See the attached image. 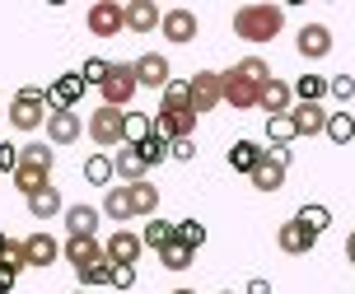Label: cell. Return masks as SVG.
Listing matches in <instances>:
<instances>
[{
    "instance_id": "6da1fadb",
    "label": "cell",
    "mask_w": 355,
    "mask_h": 294,
    "mask_svg": "<svg viewBox=\"0 0 355 294\" xmlns=\"http://www.w3.org/2000/svg\"><path fill=\"white\" fill-rule=\"evenodd\" d=\"M281 28H285V5L252 0V5H239L234 10V33L243 37V42H271Z\"/></svg>"
},
{
    "instance_id": "7a4b0ae2",
    "label": "cell",
    "mask_w": 355,
    "mask_h": 294,
    "mask_svg": "<svg viewBox=\"0 0 355 294\" xmlns=\"http://www.w3.org/2000/svg\"><path fill=\"white\" fill-rule=\"evenodd\" d=\"M47 117H52L47 112V89L28 85L10 98V126L15 131H37V126H47Z\"/></svg>"
},
{
    "instance_id": "3957f363",
    "label": "cell",
    "mask_w": 355,
    "mask_h": 294,
    "mask_svg": "<svg viewBox=\"0 0 355 294\" xmlns=\"http://www.w3.org/2000/svg\"><path fill=\"white\" fill-rule=\"evenodd\" d=\"M85 131H89V140H94L98 150H122V145H126V112L98 103L94 112H89Z\"/></svg>"
},
{
    "instance_id": "277c9868",
    "label": "cell",
    "mask_w": 355,
    "mask_h": 294,
    "mask_svg": "<svg viewBox=\"0 0 355 294\" xmlns=\"http://www.w3.org/2000/svg\"><path fill=\"white\" fill-rule=\"evenodd\" d=\"M98 94H103V107H117V112H126V103L141 94V80H136V66L131 61H112V70H107V80L98 85Z\"/></svg>"
},
{
    "instance_id": "5b68a950",
    "label": "cell",
    "mask_w": 355,
    "mask_h": 294,
    "mask_svg": "<svg viewBox=\"0 0 355 294\" xmlns=\"http://www.w3.org/2000/svg\"><path fill=\"white\" fill-rule=\"evenodd\" d=\"M85 24H89L94 37H117L126 28V5L122 0H94L89 15H85Z\"/></svg>"
},
{
    "instance_id": "8992f818",
    "label": "cell",
    "mask_w": 355,
    "mask_h": 294,
    "mask_svg": "<svg viewBox=\"0 0 355 294\" xmlns=\"http://www.w3.org/2000/svg\"><path fill=\"white\" fill-rule=\"evenodd\" d=\"M220 89H225V103H230L234 112H248V107L262 103V85L243 80L239 70H220Z\"/></svg>"
},
{
    "instance_id": "52a82bcc",
    "label": "cell",
    "mask_w": 355,
    "mask_h": 294,
    "mask_svg": "<svg viewBox=\"0 0 355 294\" xmlns=\"http://www.w3.org/2000/svg\"><path fill=\"white\" fill-rule=\"evenodd\" d=\"M159 33L168 37L173 47H187V42H196V33H201V19H196L187 5H173V10H164Z\"/></svg>"
},
{
    "instance_id": "ba28073f",
    "label": "cell",
    "mask_w": 355,
    "mask_h": 294,
    "mask_svg": "<svg viewBox=\"0 0 355 294\" xmlns=\"http://www.w3.org/2000/svg\"><path fill=\"white\" fill-rule=\"evenodd\" d=\"M285 168H290V150H266L262 155V164L252 168V187L257 191H281L285 187Z\"/></svg>"
},
{
    "instance_id": "9c48e42d",
    "label": "cell",
    "mask_w": 355,
    "mask_h": 294,
    "mask_svg": "<svg viewBox=\"0 0 355 294\" xmlns=\"http://www.w3.org/2000/svg\"><path fill=\"white\" fill-rule=\"evenodd\" d=\"M187 89H192V112H196V117L225 103V89H220V70H196L192 80H187Z\"/></svg>"
},
{
    "instance_id": "30bf717a",
    "label": "cell",
    "mask_w": 355,
    "mask_h": 294,
    "mask_svg": "<svg viewBox=\"0 0 355 294\" xmlns=\"http://www.w3.org/2000/svg\"><path fill=\"white\" fill-rule=\"evenodd\" d=\"M136 66V80H141V89H168L173 85V66H168V56H159V52H145V56H136L131 61Z\"/></svg>"
},
{
    "instance_id": "8fae6325",
    "label": "cell",
    "mask_w": 355,
    "mask_h": 294,
    "mask_svg": "<svg viewBox=\"0 0 355 294\" xmlns=\"http://www.w3.org/2000/svg\"><path fill=\"white\" fill-rule=\"evenodd\" d=\"M80 98H85V80L80 75H56L47 85V112H75Z\"/></svg>"
},
{
    "instance_id": "7c38bea8",
    "label": "cell",
    "mask_w": 355,
    "mask_h": 294,
    "mask_svg": "<svg viewBox=\"0 0 355 294\" xmlns=\"http://www.w3.org/2000/svg\"><path fill=\"white\" fill-rule=\"evenodd\" d=\"M61 257L71 261L75 276H80V271H89V266H98V261L107 257V248L98 239H66V243H61Z\"/></svg>"
},
{
    "instance_id": "4fadbf2b",
    "label": "cell",
    "mask_w": 355,
    "mask_h": 294,
    "mask_svg": "<svg viewBox=\"0 0 355 294\" xmlns=\"http://www.w3.org/2000/svg\"><path fill=\"white\" fill-rule=\"evenodd\" d=\"M313 243H318V234L304 229L300 220H285V225L276 229V248H281L285 257H304V252H313Z\"/></svg>"
},
{
    "instance_id": "5bb4252c",
    "label": "cell",
    "mask_w": 355,
    "mask_h": 294,
    "mask_svg": "<svg viewBox=\"0 0 355 294\" xmlns=\"http://www.w3.org/2000/svg\"><path fill=\"white\" fill-rule=\"evenodd\" d=\"M295 47H300L304 61H322V56H332V28L327 24H304Z\"/></svg>"
},
{
    "instance_id": "9a60e30c",
    "label": "cell",
    "mask_w": 355,
    "mask_h": 294,
    "mask_svg": "<svg viewBox=\"0 0 355 294\" xmlns=\"http://www.w3.org/2000/svg\"><path fill=\"white\" fill-rule=\"evenodd\" d=\"M327 107L322 103H295L290 107V126H295V136H327Z\"/></svg>"
},
{
    "instance_id": "2e32d148",
    "label": "cell",
    "mask_w": 355,
    "mask_h": 294,
    "mask_svg": "<svg viewBox=\"0 0 355 294\" xmlns=\"http://www.w3.org/2000/svg\"><path fill=\"white\" fill-rule=\"evenodd\" d=\"M103 248H107V261H112V266H136V261H141V252H145L141 234H131V229H117Z\"/></svg>"
},
{
    "instance_id": "e0dca14e",
    "label": "cell",
    "mask_w": 355,
    "mask_h": 294,
    "mask_svg": "<svg viewBox=\"0 0 355 294\" xmlns=\"http://www.w3.org/2000/svg\"><path fill=\"white\" fill-rule=\"evenodd\" d=\"M24 243V257H28V266H37V271H47L56 257H61V243L47 234V229H37V234H28V239H19Z\"/></svg>"
},
{
    "instance_id": "ac0fdd59",
    "label": "cell",
    "mask_w": 355,
    "mask_h": 294,
    "mask_svg": "<svg viewBox=\"0 0 355 294\" xmlns=\"http://www.w3.org/2000/svg\"><path fill=\"white\" fill-rule=\"evenodd\" d=\"M257 107H262L266 117H290V107H295V89L271 75V80L262 85V103H257Z\"/></svg>"
},
{
    "instance_id": "d6986e66",
    "label": "cell",
    "mask_w": 355,
    "mask_h": 294,
    "mask_svg": "<svg viewBox=\"0 0 355 294\" xmlns=\"http://www.w3.org/2000/svg\"><path fill=\"white\" fill-rule=\"evenodd\" d=\"M98 220H103V206H66V229L71 239H98Z\"/></svg>"
},
{
    "instance_id": "ffe728a7",
    "label": "cell",
    "mask_w": 355,
    "mask_h": 294,
    "mask_svg": "<svg viewBox=\"0 0 355 294\" xmlns=\"http://www.w3.org/2000/svg\"><path fill=\"white\" fill-rule=\"evenodd\" d=\"M164 24V10L155 0H126V28L131 33H155Z\"/></svg>"
},
{
    "instance_id": "44dd1931",
    "label": "cell",
    "mask_w": 355,
    "mask_h": 294,
    "mask_svg": "<svg viewBox=\"0 0 355 294\" xmlns=\"http://www.w3.org/2000/svg\"><path fill=\"white\" fill-rule=\"evenodd\" d=\"M80 136H85L80 112H52L47 117V145H75Z\"/></svg>"
},
{
    "instance_id": "7402d4cb",
    "label": "cell",
    "mask_w": 355,
    "mask_h": 294,
    "mask_svg": "<svg viewBox=\"0 0 355 294\" xmlns=\"http://www.w3.org/2000/svg\"><path fill=\"white\" fill-rule=\"evenodd\" d=\"M155 131H159L164 140H192L196 136V112H164V107H159Z\"/></svg>"
},
{
    "instance_id": "603a6c76",
    "label": "cell",
    "mask_w": 355,
    "mask_h": 294,
    "mask_svg": "<svg viewBox=\"0 0 355 294\" xmlns=\"http://www.w3.org/2000/svg\"><path fill=\"white\" fill-rule=\"evenodd\" d=\"M112 164H117L122 187H131V182H145V173H150V164L141 159V150H136V145H122V150L112 155Z\"/></svg>"
},
{
    "instance_id": "cb8c5ba5",
    "label": "cell",
    "mask_w": 355,
    "mask_h": 294,
    "mask_svg": "<svg viewBox=\"0 0 355 294\" xmlns=\"http://www.w3.org/2000/svg\"><path fill=\"white\" fill-rule=\"evenodd\" d=\"M126 191H131V210H136L141 220H155V215H159V187H155L150 178H145V182H131Z\"/></svg>"
},
{
    "instance_id": "d4e9b609",
    "label": "cell",
    "mask_w": 355,
    "mask_h": 294,
    "mask_svg": "<svg viewBox=\"0 0 355 294\" xmlns=\"http://www.w3.org/2000/svg\"><path fill=\"white\" fill-rule=\"evenodd\" d=\"M262 155H266V150L257 145V140H234V145H230V168L252 178V168L262 164Z\"/></svg>"
},
{
    "instance_id": "484cf974",
    "label": "cell",
    "mask_w": 355,
    "mask_h": 294,
    "mask_svg": "<svg viewBox=\"0 0 355 294\" xmlns=\"http://www.w3.org/2000/svg\"><path fill=\"white\" fill-rule=\"evenodd\" d=\"M28 215L33 220H56V215H66V201H61V191L56 187H47V191H37V196H28Z\"/></svg>"
},
{
    "instance_id": "4316f807",
    "label": "cell",
    "mask_w": 355,
    "mask_h": 294,
    "mask_svg": "<svg viewBox=\"0 0 355 294\" xmlns=\"http://www.w3.org/2000/svg\"><path fill=\"white\" fill-rule=\"evenodd\" d=\"M15 187L24 191V201H28V196H37V191L52 187V173H47V168H33V164H19L15 168Z\"/></svg>"
},
{
    "instance_id": "83f0119b",
    "label": "cell",
    "mask_w": 355,
    "mask_h": 294,
    "mask_svg": "<svg viewBox=\"0 0 355 294\" xmlns=\"http://www.w3.org/2000/svg\"><path fill=\"white\" fill-rule=\"evenodd\" d=\"M103 215H107V220H117V229H122L126 220H136V210H131V191H126V187H107Z\"/></svg>"
},
{
    "instance_id": "f1b7e54d",
    "label": "cell",
    "mask_w": 355,
    "mask_h": 294,
    "mask_svg": "<svg viewBox=\"0 0 355 294\" xmlns=\"http://www.w3.org/2000/svg\"><path fill=\"white\" fill-rule=\"evenodd\" d=\"M173 239H178V225H168L164 215H155V220L141 229V243H145V248H155V252H159V248H168Z\"/></svg>"
},
{
    "instance_id": "f546056e",
    "label": "cell",
    "mask_w": 355,
    "mask_h": 294,
    "mask_svg": "<svg viewBox=\"0 0 355 294\" xmlns=\"http://www.w3.org/2000/svg\"><path fill=\"white\" fill-rule=\"evenodd\" d=\"M192 261H196V252L182 239H173L168 248H159V266H164V271H187Z\"/></svg>"
},
{
    "instance_id": "4dcf8cb0",
    "label": "cell",
    "mask_w": 355,
    "mask_h": 294,
    "mask_svg": "<svg viewBox=\"0 0 355 294\" xmlns=\"http://www.w3.org/2000/svg\"><path fill=\"white\" fill-rule=\"evenodd\" d=\"M290 89H295V103H322L327 98V80L322 75H300Z\"/></svg>"
},
{
    "instance_id": "1f68e13d",
    "label": "cell",
    "mask_w": 355,
    "mask_h": 294,
    "mask_svg": "<svg viewBox=\"0 0 355 294\" xmlns=\"http://www.w3.org/2000/svg\"><path fill=\"white\" fill-rule=\"evenodd\" d=\"M85 178L94 182V187H112V178H117V164L107 155H89L85 159Z\"/></svg>"
},
{
    "instance_id": "d6a6232c",
    "label": "cell",
    "mask_w": 355,
    "mask_h": 294,
    "mask_svg": "<svg viewBox=\"0 0 355 294\" xmlns=\"http://www.w3.org/2000/svg\"><path fill=\"white\" fill-rule=\"evenodd\" d=\"M19 159H24V164H33V168H47V173H52L56 150L47 145V140H28V145H19Z\"/></svg>"
},
{
    "instance_id": "836d02e7",
    "label": "cell",
    "mask_w": 355,
    "mask_h": 294,
    "mask_svg": "<svg viewBox=\"0 0 355 294\" xmlns=\"http://www.w3.org/2000/svg\"><path fill=\"white\" fill-rule=\"evenodd\" d=\"M136 150H141V159L150 164V168H155V164H164V159H173V140H164L159 131H155V136H145Z\"/></svg>"
},
{
    "instance_id": "e575fe53",
    "label": "cell",
    "mask_w": 355,
    "mask_h": 294,
    "mask_svg": "<svg viewBox=\"0 0 355 294\" xmlns=\"http://www.w3.org/2000/svg\"><path fill=\"white\" fill-rule=\"evenodd\" d=\"M24 266H28V257H24V243H10V252L0 257V285H15Z\"/></svg>"
},
{
    "instance_id": "d590c367",
    "label": "cell",
    "mask_w": 355,
    "mask_h": 294,
    "mask_svg": "<svg viewBox=\"0 0 355 294\" xmlns=\"http://www.w3.org/2000/svg\"><path fill=\"white\" fill-rule=\"evenodd\" d=\"M164 112H192V89H187V80H173V85L164 89Z\"/></svg>"
},
{
    "instance_id": "8d00e7d4",
    "label": "cell",
    "mask_w": 355,
    "mask_h": 294,
    "mask_svg": "<svg viewBox=\"0 0 355 294\" xmlns=\"http://www.w3.org/2000/svg\"><path fill=\"white\" fill-rule=\"evenodd\" d=\"M327 140H332V145H351L355 140V117L351 112H332V117H327Z\"/></svg>"
},
{
    "instance_id": "74e56055",
    "label": "cell",
    "mask_w": 355,
    "mask_h": 294,
    "mask_svg": "<svg viewBox=\"0 0 355 294\" xmlns=\"http://www.w3.org/2000/svg\"><path fill=\"white\" fill-rule=\"evenodd\" d=\"M304 229H313V234H322V229L332 225V210L327 206H318V201H309V206H300V215H295Z\"/></svg>"
},
{
    "instance_id": "f35d334b",
    "label": "cell",
    "mask_w": 355,
    "mask_h": 294,
    "mask_svg": "<svg viewBox=\"0 0 355 294\" xmlns=\"http://www.w3.org/2000/svg\"><path fill=\"white\" fill-rule=\"evenodd\" d=\"M230 70H239L243 80H252V85H266V80H271V66H266L262 56H243V61H234Z\"/></svg>"
},
{
    "instance_id": "ab89813d",
    "label": "cell",
    "mask_w": 355,
    "mask_h": 294,
    "mask_svg": "<svg viewBox=\"0 0 355 294\" xmlns=\"http://www.w3.org/2000/svg\"><path fill=\"white\" fill-rule=\"evenodd\" d=\"M145 136H155V117H145V112H126V145H141Z\"/></svg>"
},
{
    "instance_id": "60d3db41",
    "label": "cell",
    "mask_w": 355,
    "mask_h": 294,
    "mask_svg": "<svg viewBox=\"0 0 355 294\" xmlns=\"http://www.w3.org/2000/svg\"><path fill=\"white\" fill-rule=\"evenodd\" d=\"M266 136H271V150H290V140H295L290 117H266Z\"/></svg>"
},
{
    "instance_id": "b9f144b4",
    "label": "cell",
    "mask_w": 355,
    "mask_h": 294,
    "mask_svg": "<svg viewBox=\"0 0 355 294\" xmlns=\"http://www.w3.org/2000/svg\"><path fill=\"white\" fill-rule=\"evenodd\" d=\"M112 271H117V266H112V261H98V266H89V271H80V285H85V290H89V285H112Z\"/></svg>"
},
{
    "instance_id": "7bdbcfd3",
    "label": "cell",
    "mask_w": 355,
    "mask_h": 294,
    "mask_svg": "<svg viewBox=\"0 0 355 294\" xmlns=\"http://www.w3.org/2000/svg\"><path fill=\"white\" fill-rule=\"evenodd\" d=\"M178 239L187 243V248H201V243H206V225H201V220H178Z\"/></svg>"
},
{
    "instance_id": "ee69618b",
    "label": "cell",
    "mask_w": 355,
    "mask_h": 294,
    "mask_svg": "<svg viewBox=\"0 0 355 294\" xmlns=\"http://www.w3.org/2000/svg\"><path fill=\"white\" fill-rule=\"evenodd\" d=\"M107 70H112V61H103V56H89L85 70H80V80H85V85H103Z\"/></svg>"
},
{
    "instance_id": "f6af8a7d",
    "label": "cell",
    "mask_w": 355,
    "mask_h": 294,
    "mask_svg": "<svg viewBox=\"0 0 355 294\" xmlns=\"http://www.w3.org/2000/svg\"><path fill=\"white\" fill-rule=\"evenodd\" d=\"M327 94L341 98V103H351V98H355V80H351V75H332V80H327Z\"/></svg>"
},
{
    "instance_id": "bcb514c9",
    "label": "cell",
    "mask_w": 355,
    "mask_h": 294,
    "mask_svg": "<svg viewBox=\"0 0 355 294\" xmlns=\"http://www.w3.org/2000/svg\"><path fill=\"white\" fill-rule=\"evenodd\" d=\"M19 164H24V159H19V145H10V140H5V145H0V173H10V178H15Z\"/></svg>"
},
{
    "instance_id": "7dc6e473",
    "label": "cell",
    "mask_w": 355,
    "mask_h": 294,
    "mask_svg": "<svg viewBox=\"0 0 355 294\" xmlns=\"http://www.w3.org/2000/svg\"><path fill=\"white\" fill-rule=\"evenodd\" d=\"M136 285V266H117L112 271V290H131Z\"/></svg>"
},
{
    "instance_id": "c3c4849f",
    "label": "cell",
    "mask_w": 355,
    "mask_h": 294,
    "mask_svg": "<svg viewBox=\"0 0 355 294\" xmlns=\"http://www.w3.org/2000/svg\"><path fill=\"white\" fill-rule=\"evenodd\" d=\"M173 159H182V164L196 159V140H173Z\"/></svg>"
},
{
    "instance_id": "681fc988",
    "label": "cell",
    "mask_w": 355,
    "mask_h": 294,
    "mask_svg": "<svg viewBox=\"0 0 355 294\" xmlns=\"http://www.w3.org/2000/svg\"><path fill=\"white\" fill-rule=\"evenodd\" d=\"M248 294H271V280H262V276H252V280H248Z\"/></svg>"
},
{
    "instance_id": "f907efd6",
    "label": "cell",
    "mask_w": 355,
    "mask_h": 294,
    "mask_svg": "<svg viewBox=\"0 0 355 294\" xmlns=\"http://www.w3.org/2000/svg\"><path fill=\"white\" fill-rule=\"evenodd\" d=\"M346 261H351V266H355V229H351V234H346Z\"/></svg>"
},
{
    "instance_id": "816d5d0a",
    "label": "cell",
    "mask_w": 355,
    "mask_h": 294,
    "mask_svg": "<svg viewBox=\"0 0 355 294\" xmlns=\"http://www.w3.org/2000/svg\"><path fill=\"white\" fill-rule=\"evenodd\" d=\"M10 243H15V239H10V234H5V229H0V257H5V252H10Z\"/></svg>"
},
{
    "instance_id": "f5cc1de1",
    "label": "cell",
    "mask_w": 355,
    "mask_h": 294,
    "mask_svg": "<svg viewBox=\"0 0 355 294\" xmlns=\"http://www.w3.org/2000/svg\"><path fill=\"white\" fill-rule=\"evenodd\" d=\"M173 294H196V290H187V285H178V290H173Z\"/></svg>"
},
{
    "instance_id": "db71d44e",
    "label": "cell",
    "mask_w": 355,
    "mask_h": 294,
    "mask_svg": "<svg viewBox=\"0 0 355 294\" xmlns=\"http://www.w3.org/2000/svg\"><path fill=\"white\" fill-rule=\"evenodd\" d=\"M220 294H234V290H220Z\"/></svg>"
},
{
    "instance_id": "11a10c76",
    "label": "cell",
    "mask_w": 355,
    "mask_h": 294,
    "mask_svg": "<svg viewBox=\"0 0 355 294\" xmlns=\"http://www.w3.org/2000/svg\"><path fill=\"white\" fill-rule=\"evenodd\" d=\"M0 117H5V107H0Z\"/></svg>"
},
{
    "instance_id": "9f6ffc18",
    "label": "cell",
    "mask_w": 355,
    "mask_h": 294,
    "mask_svg": "<svg viewBox=\"0 0 355 294\" xmlns=\"http://www.w3.org/2000/svg\"><path fill=\"white\" fill-rule=\"evenodd\" d=\"M75 294H85V290H75Z\"/></svg>"
}]
</instances>
